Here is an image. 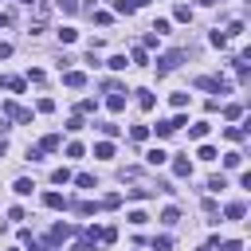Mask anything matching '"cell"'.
Segmentation results:
<instances>
[{
  "label": "cell",
  "instance_id": "83f0119b",
  "mask_svg": "<svg viewBox=\"0 0 251 251\" xmlns=\"http://www.w3.org/2000/svg\"><path fill=\"white\" fill-rule=\"evenodd\" d=\"M243 133H247V129H239V126H227V129H224L227 141H243Z\"/></svg>",
  "mask_w": 251,
  "mask_h": 251
},
{
  "label": "cell",
  "instance_id": "7c38bea8",
  "mask_svg": "<svg viewBox=\"0 0 251 251\" xmlns=\"http://www.w3.org/2000/svg\"><path fill=\"white\" fill-rule=\"evenodd\" d=\"M43 204H47V208H67L71 200H67L63 192H43Z\"/></svg>",
  "mask_w": 251,
  "mask_h": 251
},
{
  "label": "cell",
  "instance_id": "9c48e42d",
  "mask_svg": "<svg viewBox=\"0 0 251 251\" xmlns=\"http://www.w3.org/2000/svg\"><path fill=\"white\" fill-rule=\"evenodd\" d=\"M67 208H71L75 216H94V212H98V204H90V200H75V204H67Z\"/></svg>",
  "mask_w": 251,
  "mask_h": 251
},
{
  "label": "cell",
  "instance_id": "6da1fadb",
  "mask_svg": "<svg viewBox=\"0 0 251 251\" xmlns=\"http://www.w3.org/2000/svg\"><path fill=\"white\" fill-rule=\"evenodd\" d=\"M180 59H184V51H169V55H161V59H157V75L176 71V67H180Z\"/></svg>",
  "mask_w": 251,
  "mask_h": 251
},
{
  "label": "cell",
  "instance_id": "e575fe53",
  "mask_svg": "<svg viewBox=\"0 0 251 251\" xmlns=\"http://www.w3.org/2000/svg\"><path fill=\"white\" fill-rule=\"evenodd\" d=\"M129 137H133V141H145V137H149V126H133Z\"/></svg>",
  "mask_w": 251,
  "mask_h": 251
},
{
  "label": "cell",
  "instance_id": "8fae6325",
  "mask_svg": "<svg viewBox=\"0 0 251 251\" xmlns=\"http://www.w3.org/2000/svg\"><path fill=\"white\" fill-rule=\"evenodd\" d=\"M59 145H63V137H59V133H47V137L39 141V153H55Z\"/></svg>",
  "mask_w": 251,
  "mask_h": 251
},
{
  "label": "cell",
  "instance_id": "836d02e7",
  "mask_svg": "<svg viewBox=\"0 0 251 251\" xmlns=\"http://www.w3.org/2000/svg\"><path fill=\"white\" fill-rule=\"evenodd\" d=\"M94 110H98L94 98H82V102H78V114H94Z\"/></svg>",
  "mask_w": 251,
  "mask_h": 251
},
{
  "label": "cell",
  "instance_id": "7402d4cb",
  "mask_svg": "<svg viewBox=\"0 0 251 251\" xmlns=\"http://www.w3.org/2000/svg\"><path fill=\"white\" fill-rule=\"evenodd\" d=\"M153 133H157V137H173L176 129H173V122H157V126H153Z\"/></svg>",
  "mask_w": 251,
  "mask_h": 251
},
{
  "label": "cell",
  "instance_id": "f35d334b",
  "mask_svg": "<svg viewBox=\"0 0 251 251\" xmlns=\"http://www.w3.org/2000/svg\"><path fill=\"white\" fill-rule=\"evenodd\" d=\"M216 251H243L239 239H227V243H216Z\"/></svg>",
  "mask_w": 251,
  "mask_h": 251
},
{
  "label": "cell",
  "instance_id": "ac0fdd59",
  "mask_svg": "<svg viewBox=\"0 0 251 251\" xmlns=\"http://www.w3.org/2000/svg\"><path fill=\"white\" fill-rule=\"evenodd\" d=\"M239 165H243V153H235V149L224 153V169H239Z\"/></svg>",
  "mask_w": 251,
  "mask_h": 251
},
{
  "label": "cell",
  "instance_id": "f1b7e54d",
  "mask_svg": "<svg viewBox=\"0 0 251 251\" xmlns=\"http://www.w3.org/2000/svg\"><path fill=\"white\" fill-rule=\"evenodd\" d=\"M118 204H122V196H118V192H110V196H102V200H98V208H118Z\"/></svg>",
  "mask_w": 251,
  "mask_h": 251
},
{
  "label": "cell",
  "instance_id": "ab89813d",
  "mask_svg": "<svg viewBox=\"0 0 251 251\" xmlns=\"http://www.w3.org/2000/svg\"><path fill=\"white\" fill-rule=\"evenodd\" d=\"M149 31H157V35H169V20H153V27Z\"/></svg>",
  "mask_w": 251,
  "mask_h": 251
},
{
  "label": "cell",
  "instance_id": "44dd1931",
  "mask_svg": "<svg viewBox=\"0 0 251 251\" xmlns=\"http://www.w3.org/2000/svg\"><path fill=\"white\" fill-rule=\"evenodd\" d=\"M224 118H231V122L243 118V106H239V102H227V106H224Z\"/></svg>",
  "mask_w": 251,
  "mask_h": 251
},
{
  "label": "cell",
  "instance_id": "ba28073f",
  "mask_svg": "<svg viewBox=\"0 0 251 251\" xmlns=\"http://www.w3.org/2000/svg\"><path fill=\"white\" fill-rule=\"evenodd\" d=\"M165 161H169V153H165V149H161V145H157V149H149V153H145V165H153V169H161V165H165Z\"/></svg>",
  "mask_w": 251,
  "mask_h": 251
},
{
  "label": "cell",
  "instance_id": "4316f807",
  "mask_svg": "<svg viewBox=\"0 0 251 251\" xmlns=\"http://www.w3.org/2000/svg\"><path fill=\"white\" fill-rule=\"evenodd\" d=\"M94 126H98V129H102V133H106V137H118V133H122V129H118V126H114V122H94Z\"/></svg>",
  "mask_w": 251,
  "mask_h": 251
},
{
  "label": "cell",
  "instance_id": "52a82bcc",
  "mask_svg": "<svg viewBox=\"0 0 251 251\" xmlns=\"http://www.w3.org/2000/svg\"><path fill=\"white\" fill-rule=\"evenodd\" d=\"M75 235V224H55L51 227V243H63V239H71Z\"/></svg>",
  "mask_w": 251,
  "mask_h": 251
},
{
  "label": "cell",
  "instance_id": "f546056e",
  "mask_svg": "<svg viewBox=\"0 0 251 251\" xmlns=\"http://www.w3.org/2000/svg\"><path fill=\"white\" fill-rule=\"evenodd\" d=\"M169 247H173L169 235H153V251H169Z\"/></svg>",
  "mask_w": 251,
  "mask_h": 251
},
{
  "label": "cell",
  "instance_id": "60d3db41",
  "mask_svg": "<svg viewBox=\"0 0 251 251\" xmlns=\"http://www.w3.org/2000/svg\"><path fill=\"white\" fill-rule=\"evenodd\" d=\"M133 63H137V67H145V63H149V55H145V47H133Z\"/></svg>",
  "mask_w": 251,
  "mask_h": 251
},
{
  "label": "cell",
  "instance_id": "816d5d0a",
  "mask_svg": "<svg viewBox=\"0 0 251 251\" xmlns=\"http://www.w3.org/2000/svg\"><path fill=\"white\" fill-rule=\"evenodd\" d=\"M4 153H8V145H4V137H0V157H4Z\"/></svg>",
  "mask_w": 251,
  "mask_h": 251
},
{
  "label": "cell",
  "instance_id": "8992f818",
  "mask_svg": "<svg viewBox=\"0 0 251 251\" xmlns=\"http://www.w3.org/2000/svg\"><path fill=\"white\" fill-rule=\"evenodd\" d=\"M173 176H180V180L192 176V161L188 157H173Z\"/></svg>",
  "mask_w": 251,
  "mask_h": 251
},
{
  "label": "cell",
  "instance_id": "4fadbf2b",
  "mask_svg": "<svg viewBox=\"0 0 251 251\" xmlns=\"http://www.w3.org/2000/svg\"><path fill=\"white\" fill-rule=\"evenodd\" d=\"M106 106H110L114 114H122V110H126V94H122V90H114V94L106 98Z\"/></svg>",
  "mask_w": 251,
  "mask_h": 251
},
{
  "label": "cell",
  "instance_id": "74e56055",
  "mask_svg": "<svg viewBox=\"0 0 251 251\" xmlns=\"http://www.w3.org/2000/svg\"><path fill=\"white\" fill-rule=\"evenodd\" d=\"M71 251H94V239H86V235H82V239H75V247H71Z\"/></svg>",
  "mask_w": 251,
  "mask_h": 251
},
{
  "label": "cell",
  "instance_id": "d590c367",
  "mask_svg": "<svg viewBox=\"0 0 251 251\" xmlns=\"http://www.w3.org/2000/svg\"><path fill=\"white\" fill-rule=\"evenodd\" d=\"M51 180H55V184H67V180H71V169H55Z\"/></svg>",
  "mask_w": 251,
  "mask_h": 251
},
{
  "label": "cell",
  "instance_id": "3957f363",
  "mask_svg": "<svg viewBox=\"0 0 251 251\" xmlns=\"http://www.w3.org/2000/svg\"><path fill=\"white\" fill-rule=\"evenodd\" d=\"M0 110H4V118H12V122H31V110H24V106H16V102H0Z\"/></svg>",
  "mask_w": 251,
  "mask_h": 251
},
{
  "label": "cell",
  "instance_id": "bcb514c9",
  "mask_svg": "<svg viewBox=\"0 0 251 251\" xmlns=\"http://www.w3.org/2000/svg\"><path fill=\"white\" fill-rule=\"evenodd\" d=\"M67 129H71V133H78V129H82V114H75V118L67 122Z\"/></svg>",
  "mask_w": 251,
  "mask_h": 251
},
{
  "label": "cell",
  "instance_id": "f5cc1de1",
  "mask_svg": "<svg viewBox=\"0 0 251 251\" xmlns=\"http://www.w3.org/2000/svg\"><path fill=\"white\" fill-rule=\"evenodd\" d=\"M20 4H35V0H20Z\"/></svg>",
  "mask_w": 251,
  "mask_h": 251
},
{
  "label": "cell",
  "instance_id": "603a6c76",
  "mask_svg": "<svg viewBox=\"0 0 251 251\" xmlns=\"http://www.w3.org/2000/svg\"><path fill=\"white\" fill-rule=\"evenodd\" d=\"M118 239V227H98V243H114Z\"/></svg>",
  "mask_w": 251,
  "mask_h": 251
},
{
  "label": "cell",
  "instance_id": "d4e9b609",
  "mask_svg": "<svg viewBox=\"0 0 251 251\" xmlns=\"http://www.w3.org/2000/svg\"><path fill=\"white\" fill-rule=\"evenodd\" d=\"M75 39H78L75 27H59V43H75Z\"/></svg>",
  "mask_w": 251,
  "mask_h": 251
},
{
  "label": "cell",
  "instance_id": "7bdbcfd3",
  "mask_svg": "<svg viewBox=\"0 0 251 251\" xmlns=\"http://www.w3.org/2000/svg\"><path fill=\"white\" fill-rule=\"evenodd\" d=\"M129 224H133V227H141V224H149V216H145V212H129Z\"/></svg>",
  "mask_w": 251,
  "mask_h": 251
},
{
  "label": "cell",
  "instance_id": "cb8c5ba5",
  "mask_svg": "<svg viewBox=\"0 0 251 251\" xmlns=\"http://www.w3.org/2000/svg\"><path fill=\"white\" fill-rule=\"evenodd\" d=\"M173 16H176L180 24H188V20H192V8H188V4H176V12H173Z\"/></svg>",
  "mask_w": 251,
  "mask_h": 251
},
{
  "label": "cell",
  "instance_id": "f907efd6",
  "mask_svg": "<svg viewBox=\"0 0 251 251\" xmlns=\"http://www.w3.org/2000/svg\"><path fill=\"white\" fill-rule=\"evenodd\" d=\"M196 251H216V247H212V243H204V247H196Z\"/></svg>",
  "mask_w": 251,
  "mask_h": 251
},
{
  "label": "cell",
  "instance_id": "7dc6e473",
  "mask_svg": "<svg viewBox=\"0 0 251 251\" xmlns=\"http://www.w3.org/2000/svg\"><path fill=\"white\" fill-rule=\"evenodd\" d=\"M59 8H63V12L71 16V12H78V0H59Z\"/></svg>",
  "mask_w": 251,
  "mask_h": 251
},
{
  "label": "cell",
  "instance_id": "4dcf8cb0",
  "mask_svg": "<svg viewBox=\"0 0 251 251\" xmlns=\"http://www.w3.org/2000/svg\"><path fill=\"white\" fill-rule=\"evenodd\" d=\"M114 8H118V12H122V16H133V12H137V4H133V0H118V4H114Z\"/></svg>",
  "mask_w": 251,
  "mask_h": 251
},
{
  "label": "cell",
  "instance_id": "277c9868",
  "mask_svg": "<svg viewBox=\"0 0 251 251\" xmlns=\"http://www.w3.org/2000/svg\"><path fill=\"white\" fill-rule=\"evenodd\" d=\"M63 86L82 90V86H86V75H82V71H63Z\"/></svg>",
  "mask_w": 251,
  "mask_h": 251
},
{
  "label": "cell",
  "instance_id": "d6986e66",
  "mask_svg": "<svg viewBox=\"0 0 251 251\" xmlns=\"http://www.w3.org/2000/svg\"><path fill=\"white\" fill-rule=\"evenodd\" d=\"M227 188V176L220 173V176H208V192H224Z\"/></svg>",
  "mask_w": 251,
  "mask_h": 251
},
{
  "label": "cell",
  "instance_id": "8d00e7d4",
  "mask_svg": "<svg viewBox=\"0 0 251 251\" xmlns=\"http://www.w3.org/2000/svg\"><path fill=\"white\" fill-rule=\"evenodd\" d=\"M75 184H78V188H94V176H90V173H78Z\"/></svg>",
  "mask_w": 251,
  "mask_h": 251
},
{
  "label": "cell",
  "instance_id": "5b68a950",
  "mask_svg": "<svg viewBox=\"0 0 251 251\" xmlns=\"http://www.w3.org/2000/svg\"><path fill=\"white\" fill-rule=\"evenodd\" d=\"M0 86H4V90L24 94V90H27V78H20V75H4V78H0Z\"/></svg>",
  "mask_w": 251,
  "mask_h": 251
},
{
  "label": "cell",
  "instance_id": "484cf974",
  "mask_svg": "<svg viewBox=\"0 0 251 251\" xmlns=\"http://www.w3.org/2000/svg\"><path fill=\"white\" fill-rule=\"evenodd\" d=\"M169 102H173V106H176V110H184V106H188V90H176V94H173V98H169Z\"/></svg>",
  "mask_w": 251,
  "mask_h": 251
},
{
  "label": "cell",
  "instance_id": "b9f144b4",
  "mask_svg": "<svg viewBox=\"0 0 251 251\" xmlns=\"http://www.w3.org/2000/svg\"><path fill=\"white\" fill-rule=\"evenodd\" d=\"M196 157H200V161H216V149H212V145H200V153H196Z\"/></svg>",
  "mask_w": 251,
  "mask_h": 251
},
{
  "label": "cell",
  "instance_id": "e0dca14e",
  "mask_svg": "<svg viewBox=\"0 0 251 251\" xmlns=\"http://www.w3.org/2000/svg\"><path fill=\"white\" fill-rule=\"evenodd\" d=\"M94 157H102V161L114 157V141H98V145H94Z\"/></svg>",
  "mask_w": 251,
  "mask_h": 251
},
{
  "label": "cell",
  "instance_id": "ee69618b",
  "mask_svg": "<svg viewBox=\"0 0 251 251\" xmlns=\"http://www.w3.org/2000/svg\"><path fill=\"white\" fill-rule=\"evenodd\" d=\"M227 35H243V20H231L227 24Z\"/></svg>",
  "mask_w": 251,
  "mask_h": 251
},
{
  "label": "cell",
  "instance_id": "2e32d148",
  "mask_svg": "<svg viewBox=\"0 0 251 251\" xmlns=\"http://www.w3.org/2000/svg\"><path fill=\"white\" fill-rule=\"evenodd\" d=\"M137 106H141V110H153V106H157V98H153L149 90H137Z\"/></svg>",
  "mask_w": 251,
  "mask_h": 251
},
{
  "label": "cell",
  "instance_id": "c3c4849f",
  "mask_svg": "<svg viewBox=\"0 0 251 251\" xmlns=\"http://www.w3.org/2000/svg\"><path fill=\"white\" fill-rule=\"evenodd\" d=\"M0 59H12V43H0Z\"/></svg>",
  "mask_w": 251,
  "mask_h": 251
},
{
  "label": "cell",
  "instance_id": "681fc988",
  "mask_svg": "<svg viewBox=\"0 0 251 251\" xmlns=\"http://www.w3.org/2000/svg\"><path fill=\"white\" fill-rule=\"evenodd\" d=\"M8 24H12V16H8V12H0V27H8Z\"/></svg>",
  "mask_w": 251,
  "mask_h": 251
},
{
  "label": "cell",
  "instance_id": "7a4b0ae2",
  "mask_svg": "<svg viewBox=\"0 0 251 251\" xmlns=\"http://www.w3.org/2000/svg\"><path fill=\"white\" fill-rule=\"evenodd\" d=\"M196 86H200V90H216V94H227V90H231V82H227V78H208V75H200V78H196Z\"/></svg>",
  "mask_w": 251,
  "mask_h": 251
},
{
  "label": "cell",
  "instance_id": "9a60e30c",
  "mask_svg": "<svg viewBox=\"0 0 251 251\" xmlns=\"http://www.w3.org/2000/svg\"><path fill=\"white\" fill-rule=\"evenodd\" d=\"M31 188H35V184H31L27 176H20V180L12 184V192H16V196H31Z\"/></svg>",
  "mask_w": 251,
  "mask_h": 251
},
{
  "label": "cell",
  "instance_id": "5bb4252c",
  "mask_svg": "<svg viewBox=\"0 0 251 251\" xmlns=\"http://www.w3.org/2000/svg\"><path fill=\"white\" fill-rule=\"evenodd\" d=\"M188 137H192V141L208 137V122H192V126H188Z\"/></svg>",
  "mask_w": 251,
  "mask_h": 251
},
{
  "label": "cell",
  "instance_id": "1f68e13d",
  "mask_svg": "<svg viewBox=\"0 0 251 251\" xmlns=\"http://www.w3.org/2000/svg\"><path fill=\"white\" fill-rule=\"evenodd\" d=\"M208 39H212V47H227V35H224V31H220V27H216V31H212V35H208Z\"/></svg>",
  "mask_w": 251,
  "mask_h": 251
},
{
  "label": "cell",
  "instance_id": "30bf717a",
  "mask_svg": "<svg viewBox=\"0 0 251 251\" xmlns=\"http://www.w3.org/2000/svg\"><path fill=\"white\" fill-rule=\"evenodd\" d=\"M224 216H227V220H243V216H247V204H243V200H231V204L224 208Z\"/></svg>",
  "mask_w": 251,
  "mask_h": 251
},
{
  "label": "cell",
  "instance_id": "d6a6232c",
  "mask_svg": "<svg viewBox=\"0 0 251 251\" xmlns=\"http://www.w3.org/2000/svg\"><path fill=\"white\" fill-rule=\"evenodd\" d=\"M106 67H110V71H126V67H129V63H126V55H114V59H110V63H106Z\"/></svg>",
  "mask_w": 251,
  "mask_h": 251
},
{
  "label": "cell",
  "instance_id": "f6af8a7d",
  "mask_svg": "<svg viewBox=\"0 0 251 251\" xmlns=\"http://www.w3.org/2000/svg\"><path fill=\"white\" fill-rule=\"evenodd\" d=\"M55 110V98H39V114H51Z\"/></svg>",
  "mask_w": 251,
  "mask_h": 251
},
{
  "label": "cell",
  "instance_id": "ffe728a7",
  "mask_svg": "<svg viewBox=\"0 0 251 251\" xmlns=\"http://www.w3.org/2000/svg\"><path fill=\"white\" fill-rule=\"evenodd\" d=\"M161 224H169V227L180 224V208H165V212H161Z\"/></svg>",
  "mask_w": 251,
  "mask_h": 251
}]
</instances>
